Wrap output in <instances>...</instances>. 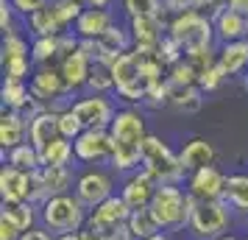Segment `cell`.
I'll use <instances>...</instances> for the list:
<instances>
[{"instance_id": "6da1fadb", "label": "cell", "mask_w": 248, "mask_h": 240, "mask_svg": "<svg viewBox=\"0 0 248 240\" xmlns=\"http://www.w3.org/2000/svg\"><path fill=\"white\" fill-rule=\"evenodd\" d=\"M109 134L114 140V154H112V168L120 173H134L142 168V145L148 140L145 131V117L140 109H117Z\"/></svg>"}, {"instance_id": "7a4b0ae2", "label": "cell", "mask_w": 248, "mask_h": 240, "mask_svg": "<svg viewBox=\"0 0 248 240\" xmlns=\"http://www.w3.org/2000/svg\"><path fill=\"white\" fill-rule=\"evenodd\" d=\"M195 198H192L184 187L179 184H159L154 201H151V212L156 215L159 226L165 232H181L190 226V215Z\"/></svg>"}, {"instance_id": "3957f363", "label": "cell", "mask_w": 248, "mask_h": 240, "mask_svg": "<svg viewBox=\"0 0 248 240\" xmlns=\"http://www.w3.org/2000/svg\"><path fill=\"white\" fill-rule=\"evenodd\" d=\"M168 34L184 48V53H198V50H209L212 48L215 23L212 17L192 9V12L173 14V20L168 23Z\"/></svg>"}, {"instance_id": "277c9868", "label": "cell", "mask_w": 248, "mask_h": 240, "mask_svg": "<svg viewBox=\"0 0 248 240\" xmlns=\"http://www.w3.org/2000/svg\"><path fill=\"white\" fill-rule=\"evenodd\" d=\"M42 207V224H45L50 232L56 235H70V232H81L84 224H87V207L81 204L78 195H70V193H62V195H50Z\"/></svg>"}, {"instance_id": "5b68a950", "label": "cell", "mask_w": 248, "mask_h": 240, "mask_svg": "<svg viewBox=\"0 0 248 240\" xmlns=\"http://www.w3.org/2000/svg\"><path fill=\"white\" fill-rule=\"evenodd\" d=\"M112 76H114V90H117V95L128 103H142L148 90L154 87L151 79L145 76V70H142V62L137 56V50H128V53L114 59Z\"/></svg>"}, {"instance_id": "8992f818", "label": "cell", "mask_w": 248, "mask_h": 240, "mask_svg": "<svg viewBox=\"0 0 248 240\" xmlns=\"http://www.w3.org/2000/svg\"><path fill=\"white\" fill-rule=\"evenodd\" d=\"M142 171H148L159 184H179L184 179L179 154H173V148L156 134H148L142 145Z\"/></svg>"}, {"instance_id": "52a82bcc", "label": "cell", "mask_w": 248, "mask_h": 240, "mask_svg": "<svg viewBox=\"0 0 248 240\" xmlns=\"http://www.w3.org/2000/svg\"><path fill=\"white\" fill-rule=\"evenodd\" d=\"M229 204L223 198L220 201H195L192 207V215H190V232L195 240H217L226 235L229 229Z\"/></svg>"}, {"instance_id": "ba28073f", "label": "cell", "mask_w": 248, "mask_h": 240, "mask_svg": "<svg viewBox=\"0 0 248 240\" xmlns=\"http://www.w3.org/2000/svg\"><path fill=\"white\" fill-rule=\"evenodd\" d=\"M28 87H31V95L45 109H56V103L64 95H73L67 87V81H64V76H62V70H59V64H39L34 70L31 81H28Z\"/></svg>"}, {"instance_id": "9c48e42d", "label": "cell", "mask_w": 248, "mask_h": 240, "mask_svg": "<svg viewBox=\"0 0 248 240\" xmlns=\"http://www.w3.org/2000/svg\"><path fill=\"white\" fill-rule=\"evenodd\" d=\"M76 145V160L87 162V165H101V162H112L114 154V140L109 128H84L78 140H73Z\"/></svg>"}, {"instance_id": "30bf717a", "label": "cell", "mask_w": 248, "mask_h": 240, "mask_svg": "<svg viewBox=\"0 0 248 240\" xmlns=\"http://www.w3.org/2000/svg\"><path fill=\"white\" fill-rule=\"evenodd\" d=\"M73 112L78 114V120L84 123V128H109L114 120V109L112 98H106L101 92H90L87 98H78V101L70 103Z\"/></svg>"}, {"instance_id": "8fae6325", "label": "cell", "mask_w": 248, "mask_h": 240, "mask_svg": "<svg viewBox=\"0 0 248 240\" xmlns=\"http://www.w3.org/2000/svg\"><path fill=\"white\" fill-rule=\"evenodd\" d=\"M76 195L81 198V204L87 209H95L109 195H114V179L106 171H98V168L81 173L78 182H76Z\"/></svg>"}, {"instance_id": "7c38bea8", "label": "cell", "mask_w": 248, "mask_h": 240, "mask_svg": "<svg viewBox=\"0 0 248 240\" xmlns=\"http://www.w3.org/2000/svg\"><path fill=\"white\" fill-rule=\"evenodd\" d=\"M226 179H229V176H223L215 165L201 168V171L190 173V179H187V193H190L195 201H220L226 195Z\"/></svg>"}, {"instance_id": "4fadbf2b", "label": "cell", "mask_w": 248, "mask_h": 240, "mask_svg": "<svg viewBox=\"0 0 248 240\" xmlns=\"http://www.w3.org/2000/svg\"><path fill=\"white\" fill-rule=\"evenodd\" d=\"M128 31L137 48H159V42L168 36V25L162 14H140V17H131Z\"/></svg>"}, {"instance_id": "5bb4252c", "label": "cell", "mask_w": 248, "mask_h": 240, "mask_svg": "<svg viewBox=\"0 0 248 240\" xmlns=\"http://www.w3.org/2000/svg\"><path fill=\"white\" fill-rule=\"evenodd\" d=\"M159 182L151 176L148 171H134L128 179L123 182V190L120 195L125 198V204L131 209H142V207H151L154 201V193H156Z\"/></svg>"}, {"instance_id": "9a60e30c", "label": "cell", "mask_w": 248, "mask_h": 240, "mask_svg": "<svg viewBox=\"0 0 248 240\" xmlns=\"http://www.w3.org/2000/svg\"><path fill=\"white\" fill-rule=\"evenodd\" d=\"M212 23H215V36L220 42H240V39H248V14H240L234 9H217L212 14Z\"/></svg>"}, {"instance_id": "2e32d148", "label": "cell", "mask_w": 248, "mask_h": 240, "mask_svg": "<svg viewBox=\"0 0 248 240\" xmlns=\"http://www.w3.org/2000/svg\"><path fill=\"white\" fill-rule=\"evenodd\" d=\"M56 137H62L59 131V112L56 109H42L28 120V143L36 151H42L47 143H53Z\"/></svg>"}, {"instance_id": "e0dca14e", "label": "cell", "mask_w": 248, "mask_h": 240, "mask_svg": "<svg viewBox=\"0 0 248 240\" xmlns=\"http://www.w3.org/2000/svg\"><path fill=\"white\" fill-rule=\"evenodd\" d=\"M59 70H62V76L67 81L70 92H78L81 87H87V81H90V70H92V59L81 50V45L67 53V56L59 59Z\"/></svg>"}, {"instance_id": "ac0fdd59", "label": "cell", "mask_w": 248, "mask_h": 240, "mask_svg": "<svg viewBox=\"0 0 248 240\" xmlns=\"http://www.w3.org/2000/svg\"><path fill=\"white\" fill-rule=\"evenodd\" d=\"M28 190H31V171H20V168H12V165H3V171H0L3 204L28 201Z\"/></svg>"}, {"instance_id": "d6986e66", "label": "cell", "mask_w": 248, "mask_h": 240, "mask_svg": "<svg viewBox=\"0 0 248 240\" xmlns=\"http://www.w3.org/2000/svg\"><path fill=\"white\" fill-rule=\"evenodd\" d=\"M179 160H181L184 173H195V171H201V168L215 165V160H217V151H215V145L209 143V140L192 137L190 143L179 151Z\"/></svg>"}, {"instance_id": "ffe728a7", "label": "cell", "mask_w": 248, "mask_h": 240, "mask_svg": "<svg viewBox=\"0 0 248 240\" xmlns=\"http://www.w3.org/2000/svg\"><path fill=\"white\" fill-rule=\"evenodd\" d=\"M131 42H134V39H131V31L114 23L112 28H106V31L95 39V45H98V59H103V62H114L117 56L128 53ZM98 59H95V62H98Z\"/></svg>"}, {"instance_id": "44dd1931", "label": "cell", "mask_w": 248, "mask_h": 240, "mask_svg": "<svg viewBox=\"0 0 248 240\" xmlns=\"http://www.w3.org/2000/svg\"><path fill=\"white\" fill-rule=\"evenodd\" d=\"M114 25V17L109 9H95V6H87L84 14L78 17V23H76V31L73 34L78 36V39H98V36L106 31V28H112Z\"/></svg>"}, {"instance_id": "7402d4cb", "label": "cell", "mask_w": 248, "mask_h": 240, "mask_svg": "<svg viewBox=\"0 0 248 240\" xmlns=\"http://www.w3.org/2000/svg\"><path fill=\"white\" fill-rule=\"evenodd\" d=\"M28 117L23 112H14V109H3L0 114V145L3 151H12L17 145H23V137L28 131Z\"/></svg>"}, {"instance_id": "603a6c76", "label": "cell", "mask_w": 248, "mask_h": 240, "mask_svg": "<svg viewBox=\"0 0 248 240\" xmlns=\"http://www.w3.org/2000/svg\"><path fill=\"white\" fill-rule=\"evenodd\" d=\"M217 64L226 70V76H240L248 70V39L226 42L217 50Z\"/></svg>"}, {"instance_id": "cb8c5ba5", "label": "cell", "mask_w": 248, "mask_h": 240, "mask_svg": "<svg viewBox=\"0 0 248 240\" xmlns=\"http://www.w3.org/2000/svg\"><path fill=\"white\" fill-rule=\"evenodd\" d=\"M90 218L98 221V224H128L131 207L125 204L123 195H109L103 204H98L95 209H90Z\"/></svg>"}, {"instance_id": "d4e9b609", "label": "cell", "mask_w": 248, "mask_h": 240, "mask_svg": "<svg viewBox=\"0 0 248 240\" xmlns=\"http://www.w3.org/2000/svg\"><path fill=\"white\" fill-rule=\"evenodd\" d=\"M39 160L42 168H70V162L76 160V145L67 137H56L39 151Z\"/></svg>"}, {"instance_id": "484cf974", "label": "cell", "mask_w": 248, "mask_h": 240, "mask_svg": "<svg viewBox=\"0 0 248 240\" xmlns=\"http://www.w3.org/2000/svg\"><path fill=\"white\" fill-rule=\"evenodd\" d=\"M28 25H31V34L34 36H62L67 34V28L64 23L59 20L56 9H53V3H47L45 9H39L28 17Z\"/></svg>"}, {"instance_id": "4316f807", "label": "cell", "mask_w": 248, "mask_h": 240, "mask_svg": "<svg viewBox=\"0 0 248 240\" xmlns=\"http://www.w3.org/2000/svg\"><path fill=\"white\" fill-rule=\"evenodd\" d=\"M84 240H134L128 232V224H98L87 218V224L81 229Z\"/></svg>"}, {"instance_id": "83f0119b", "label": "cell", "mask_w": 248, "mask_h": 240, "mask_svg": "<svg viewBox=\"0 0 248 240\" xmlns=\"http://www.w3.org/2000/svg\"><path fill=\"white\" fill-rule=\"evenodd\" d=\"M203 95H206V92H203L198 84H190V87H176V84H170V106H176V109L184 112V114L198 112L201 103H203Z\"/></svg>"}, {"instance_id": "f1b7e54d", "label": "cell", "mask_w": 248, "mask_h": 240, "mask_svg": "<svg viewBox=\"0 0 248 240\" xmlns=\"http://www.w3.org/2000/svg\"><path fill=\"white\" fill-rule=\"evenodd\" d=\"M128 232H131L134 240H148V238H154V235H159V232H165V229L159 226V221L151 212V207H142V209H131Z\"/></svg>"}, {"instance_id": "f546056e", "label": "cell", "mask_w": 248, "mask_h": 240, "mask_svg": "<svg viewBox=\"0 0 248 240\" xmlns=\"http://www.w3.org/2000/svg\"><path fill=\"white\" fill-rule=\"evenodd\" d=\"M34 64H53L62 59V36H34L31 45Z\"/></svg>"}, {"instance_id": "4dcf8cb0", "label": "cell", "mask_w": 248, "mask_h": 240, "mask_svg": "<svg viewBox=\"0 0 248 240\" xmlns=\"http://www.w3.org/2000/svg\"><path fill=\"white\" fill-rule=\"evenodd\" d=\"M223 201L232 209H240V212H248V176L246 173H234L226 179V195Z\"/></svg>"}, {"instance_id": "1f68e13d", "label": "cell", "mask_w": 248, "mask_h": 240, "mask_svg": "<svg viewBox=\"0 0 248 240\" xmlns=\"http://www.w3.org/2000/svg\"><path fill=\"white\" fill-rule=\"evenodd\" d=\"M3 165H12V168H20V171H39L42 160H39V151L31 143H23L17 148L6 151V162Z\"/></svg>"}, {"instance_id": "d6a6232c", "label": "cell", "mask_w": 248, "mask_h": 240, "mask_svg": "<svg viewBox=\"0 0 248 240\" xmlns=\"http://www.w3.org/2000/svg\"><path fill=\"white\" fill-rule=\"evenodd\" d=\"M87 90L90 92H101L106 95L109 90H114V76H112V62H92V70H90V81H87Z\"/></svg>"}, {"instance_id": "836d02e7", "label": "cell", "mask_w": 248, "mask_h": 240, "mask_svg": "<svg viewBox=\"0 0 248 240\" xmlns=\"http://www.w3.org/2000/svg\"><path fill=\"white\" fill-rule=\"evenodd\" d=\"M39 176H42V184H45L47 195H62V193H67L70 184H73L70 168H39Z\"/></svg>"}, {"instance_id": "e575fe53", "label": "cell", "mask_w": 248, "mask_h": 240, "mask_svg": "<svg viewBox=\"0 0 248 240\" xmlns=\"http://www.w3.org/2000/svg\"><path fill=\"white\" fill-rule=\"evenodd\" d=\"M34 207L31 201H17V204H3V215H9L17 224V226L23 229V232H28V229H34V221H36V212H34Z\"/></svg>"}, {"instance_id": "d590c367", "label": "cell", "mask_w": 248, "mask_h": 240, "mask_svg": "<svg viewBox=\"0 0 248 240\" xmlns=\"http://www.w3.org/2000/svg\"><path fill=\"white\" fill-rule=\"evenodd\" d=\"M53 9H56L59 20L64 23V28H70V25L78 23V17L84 14L87 3L84 0H53Z\"/></svg>"}, {"instance_id": "8d00e7d4", "label": "cell", "mask_w": 248, "mask_h": 240, "mask_svg": "<svg viewBox=\"0 0 248 240\" xmlns=\"http://www.w3.org/2000/svg\"><path fill=\"white\" fill-rule=\"evenodd\" d=\"M168 81L176 84V87H190V84H198V73L192 70V64L187 62V56L176 62L173 67H168Z\"/></svg>"}, {"instance_id": "74e56055", "label": "cell", "mask_w": 248, "mask_h": 240, "mask_svg": "<svg viewBox=\"0 0 248 240\" xmlns=\"http://www.w3.org/2000/svg\"><path fill=\"white\" fill-rule=\"evenodd\" d=\"M59 131H62V137H67V140H78L81 137L84 123L78 120V114L73 112V106H64V109L59 112Z\"/></svg>"}, {"instance_id": "f35d334b", "label": "cell", "mask_w": 248, "mask_h": 240, "mask_svg": "<svg viewBox=\"0 0 248 240\" xmlns=\"http://www.w3.org/2000/svg\"><path fill=\"white\" fill-rule=\"evenodd\" d=\"M159 59H162V62H165V67H173V64H176V62H181V59L187 56V53H184V48L179 45V42H176V39H173V36H165V39H162V42H159Z\"/></svg>"}, {"instance_id": "ab89813d", "label": "cell", "mask_w": 248, "mask_h": 240, "mask_svg": "<svg viewBox=\"0 0 248 240\" xmlns=\"http://www.w3.org/2000/svg\"><path fill=\"white\" fill-rule=\"evenodd\" d=\"M123 9L128 17H140V14H162L165 3L162 0H123Z\"/></svg>"}, {"instance_id": "60d3db41", "label": "cell", "mask_w": 248, "mask_h": 240, "mask_svg": "<svg viewBox=\"0 0 248 240\" xmlns=\"http://www.w3.org/2000/svg\"><path fill=\"white\" fill-rule=\"evenodd\" d=\"M17 56H31V53H28V42L14 31V34L3 36V62L6 59H17Z\"/></svg>"}, {"instance_id": "b9f144b4", "label": "cell", "mask_w": 248, "mask_h": 240, "mask_svg": "<svg viewBox=\"0 0 248 240\" xmlns=\"http://www.w3.org/2000/svg\"><path fill=\"white\" fill-rule=\"evenodd\" d=\"M226 79H229V76H226V70L220 67L217 62H215L212 67L206 70V73H203L201 79H198V87H201L203 92H215V90H217V87H220V84H223Z\"/></svg>"}, {"instance_id": "7bdbcfd3", "label": "cell", "mask_w": 248, "mask_h": 240, "mask_svg": "<svg viewBox=\"0 0 248 240\" xmlns=\"http://www.w3.org/2000/svg\"><path fill=\"white\" fill-rule=\"evenodd\" d=\"M0 31H3V36L14 34V6H12V0H0Z\"/></svg>"}, {"instance_id": "ee69618b", "label": "cell", "mask_w": 248, "mask_h": 240, "mask_svg": "<svg viewBox=\"0 0 248 240\" xmlns=\"http://www.w3.org/2000/svg\"><path fill=\"white\" fill-rule=\"evenodd\" d=\"M20 235H23V229L17 226L9 215L0 212V240H20Z\"/></svg>"}, {"instance_id": "f6af8a7d", "label": "cell", "mask_w": 248, "mask_h": 240, "mask_svg": "<svg viewBox=\"0 0 248 240\" xmlns=\"http://www.w3.org/2000/svg\"><path fill=\"white\" fill-rule=\"evenodd\" d=\"M12 6H14V12H17V14H23V17H31L34 12L45 9L47 0H12Z\"/></svg>"}, {"instance_id": "bcb514c9", "label": "cell", "mask_w": 248, "mask_h": 240, "mask_svg": "<svg viewBox=\"0 0 248 240\" xmlns=\"http://www.w3.org/2000/svg\"><path fill=\"white\" fill-rule=\"evenodd\" d=\"M162 3H165V12H173V14L201 9V0H162Z\"/></svg>"}, {"instance_id": "7dc6e473", "label": "cell", "mask_w": 248, "mask_h": 240, "mask_svg": "<svg viewBox=\"0 0 248 240\" xmlns=\"http://www.w3.org/2000/svg\"><path fill=\"white\" fill-rule=\"evenodd\" d=\"M20 240H56V238L34 226V229H28V232H23V235H20Z\"/></svg>"}, {"instance_id": "c3c4849f", "label": "cell", "mask_w": 248, "mask_h": 240, "mask_svg": "<svg viewBox=\"0 0 248 240\" xmlns=\"http://www.w3.org/2000/svg\"><path fill=\"white\" fill-rule=\"evenodd\" d=\"M226 6L240 12V14H248V0H226Z\"/></svg>"}, {"instance_id": "681fc988", "label": "cell", "mask_w": 248, "mask_h": 240, "mask_svg": "<svg viewBox=\"0 0 248 240\" xmlns=\"http://www.w3.org/2000/svg\"><path fill=\"white\" fill-rule=\"evenodd\" d=\"M56 240H84L81 232H70V235H56Z\"/></svg>"}, {"instance_id": "f907efd6", "label": "cell", "mask_w": 248, "mask_h": 240, "mask_svg": "<svg viewBox=\"0 0 248 240\" xmlns=\"http://www.w3.org/2000/svg\"><path fill=\"white\" fill-rule=\"evenodd\" d=\"M112 0H87V6H95V9H106Z\"/></svg>"}, {"instance_id": "816d5d0a", "label": "cell", "mask_w": 248, "mask_h": 240, "mask_svg": "<svg viewBox=\"0 0 248 240\" xmlns=\"http://www.w3.org/2000/svg\"><path fill=\"white\" fill-rule=\"evenodd\" d=\"M168 235H170V232H159V235H154V238H148V240H170Z\"/></svg>"}, {"instance_id": "f5cc1de1", "label": "cell", "mask_w": 248, "mask_h": 240, "mask_svg": "<svg viewBox=\"0 0 248 240\" xmlns=\"http://www.w3.org/2000/svg\"><path fill=\"white\" fill-rule=\"evenodd\" d=\"M217 240H243V238H237V235H229V232H226L223 238H217Z\"/></svg>"}, {"instance_id": "db71d44e", "label": "cell", "mask_w": 248, "mask_h": 240, "mask_svg": "<svg viewBox=\"0 0 248 240\" xmlns=\"http://www.w3.org/2000/svg\"><path fill=\"white\" fill-rule=\"evenodd\" d=\"M243 87H246V90H248V70H246V73H243Z\"/></svg>"}, {"instance_id": "11a10c76", "label": "cell", "mask_w": 248, "mask_h": 240, "mask_svg": "<svg viewBox=\"0 0 248 240\" xmlns=\"http://www.w3.org/2000/svg\"><path fill=\"white\" fill-rule=\"evenodd\" d=\"M246 240H248V238H246Z\"/></svg>"}]
</instances>
